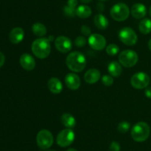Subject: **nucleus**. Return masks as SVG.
<instances>
[{"instance_id": "1", "label": "nucleus", "mask_w": 151, "mask_h": 151, "mask_svg": "<svg viewBox=\"0 0 151 151\" xmlns=\"http://www.w3.org/2000/svg\"><path fill=\"white\" fill-rule=\"evenodd\" d=\"M66 64L69 69L75 73H80L86 66V59L85 56L78 51L69 53L66 59Z\"/></svg>"}, {"instance_id": "2", "label": "nucleus", "mask_w": 151, "mask_h": 151, "mask_svg": "<svg viewBox=\"0 0 151 151\" xmlns=\"http://www.w3.org/2000/svg\"><path fill=\"white\" fill-rule=\"evenodd\" d=\"M32 51L33 54L38 59H44L48 57L51 52V45L48 38H37L32 42Z\"/></svg>"}, {"instance_id": "3", "label": "nucleus", "mask_w": 151, "mask_h": 151, "mask_svg": "<svg viewBox=\"0 0 151 151\" xmlns=\"http://www.w3.org/2000/svg\"><path fill=\"white\" fill-rule=\"evenodd\" d=\"M150 129L148 124L145 121L137 123L131 129V136L136 142H145L150 136Z\"/></svg>"}, {"instance_id": "4", "label": "nucleus", "mask_w": 151, "mask_h": 151, "mask_svg": "<svg viewBox=\"0 0 151 151\" xmlns=\"http://www.w3.org/2000/svg\"><path fill=\"white\" fill-rule=\"evenodd\" d=\"M130 14L129 7L125 3H117L111 9V16L117 22L126 20Z\"/></svg>"}, {"instance_id": "5", "label": "nucleus", "mask_w": 151, "mask_h": 151, "mask_svg": "<svg viewBox=\"0 0 151 151\" xmlns=\"http://www.w3.org/2000/svg\"><path fill=\"white\" fill-rule=\"evenodd\" d=\"M139 60L138 54L134 50H125L119 55V62L125 68L134 67Z\"/></svg>"}, {"instance_id": "6", "label": "nucleus", "mask_w": 151, "mask_h": 151, "mask_svg": "<svg viewBox=\"0 0 151 151\" xmlns=\"http://www.w3.org/2000/svg\"><path fill=\"white\" fill-rule=\"evenodd\" d=\"M119 38L125 45L132 46L137 42L138 37L135 31L131 28L125 27L119 32Z\"/></svg>"}, {"instance_id": "7", "label": "nucleus", "mask_w": 151, "mask_h": 151, "mask_svg": "<svg viewBox=\"0 0 151 151\" xmlns=\"http://www.w3.org/2000/svg\"><path fill=\"white\" fill-rule=\"evenodd\" d=\"M54 139L50 131L47 130H41L36 136V142L38 146L42 150H47L52 145Z\"/></svg>"}, {"instance_id": "8", "label": "nucleus", "mask_w": 151, "mask_h": 151, "mask_svg": "<svg viewBox=\"0 0 151 151\" xmlns=\"http://www.w3.org/2000/svg\"><path fill=\"white\" fill-rule=\"evenodd\" d=\"M75 139V134L72 129H65L58 133L56 139L57 144L61 147H68L73 143Z\"/></svg>"}, {"instance_id": "9", "label": "nucleus", "mask_w": 151, "mask_h": 151, "mask_svg": "<svg viewBox=\"0 0 151 151\" xmlns=\"http://www.w3.org/2000/svg\"><path fill=\"white\" fill-rule=\"evenodd\" d=\"M150 76L144 72H138L131 77V83L136 89L146 88L150 84Z\"/></svg>"}, {"instance_id": "10", "label": "nucleus", "mask_w": 151, "mask_h": 151, "mask_svg": "<svg viewBox=\"0 0 151 151\" xmlns=\"http://www.w3.org/2000/svg\"><path fill=\"white\" fill-rule=\"evenodd\" d=\"M88 42L90 47L95 50H102L106 46V40L105 37L98 33L91 34Z\"/></svg>"}, {"instance_id": "11", "label": "nucleus", "mask_w": 151, "mask_h": 151, "mask_svg": "<svg viewBox=\"0 0 151 151\" xmlns=\"http://www.w3.org/2000/svg\"><path fill=\"white\" fill-rule=\"evenodd\" d=\"M55 45L56 49L59 52L63 53H68L71 50L72 47V44L71 40L68 37L60 36L55 39Z\"/></svg>"}, {"instance_id": "12", "label": "nucleus", "mask_w": 151, "mask_h": 151, "mask_svg": "<svg viewBox=\"0 0 151 151\" xmlns=\"http://www.w3.org/2000/svg\"><path fill=\"white\" fill-rule=\"evenodd\" d=\"M64 81L68 88L71 89V90H78L81 86V78L77 74L74 73H68L65 76Z\"/></svg>"}, {"instance_id": "13", "label": "nucleus", "mask_w": 151, "mask_h": 151, "mask_svg": "<svg viewBox=\"0 0 151 151\" xmlns=\"http://www.w3.org/2000/svg\"><path fill=\"white\" fill-rule=\"evenodd\" d=\"M19 62H20L21 66L26 70H32L35 67V59L31 55L28 54V53L22 54L19 59Z\"/></svg>"}, {"instance_id": "14", "label": "nucleus", "mask_w": 151, "mask_h": 151, "mask_svg": "<svg viewBox=\"0 0 151 151\" xmlns=\"http://www.w3.org/2000/svg\"><path fill=\"white\" fill-rule=\"evenodd\" d=\"M147 8L142 3H136L131 7V14L135 19H142L146 16Z\"/></svg>"}, {"instance_id": "15", "label": "nucleus", "mask_w": 151, "mask_h": 151, "mask_svg": "<svg viewBox=\"0 0 151 151\" xmlns=\"http://www.w3.org/2000/svg\"><path fill=\"white\" fill-rule=\"evenodd\" d=\"M24 32L22 28H15L9 34V39L13 44H19L24 39Z\"/></svg>"}, {"instance_id": "16", "label": "nucleus", "mask_w": 151, "mask_h": 151, "mask_svg": "<svg viewBox=\"0 0 151 151\" xmlns=\"http://www.w3.org/2000/svg\"><path fill=\"white\" fill-rule=\"evenodd\" d=\"M47 87H48L50 92L54 93V94H59L63 90L62 82L60 79L55 78V77L51 78L49 80L48 83H47Z\"/></svg>"}, {"instance_id": "17", "label": "nucleus", "mask_w": 151, "mask_h": 151, "mask_svg": "<svg viewBox=\"0 0 151 151\" xmlns=\"http://www.w3.org/2000/svg\"><path fill=\"white\" fill-rule=\"evenodd\" d=\"M100 78V72L97 69H89L86 72L84 75V79L88 84H94Z\"/></svg>"}, {"instance_id": "18", "label": "nucleus", "mask_w": 151, "mask_h": 151, "mask_svg": "<svg viewBox=\"0 0 151 151\" xmlns=\"http://www.w3.org/2000/svg\"><path fill=\"white\" fill-rule=\"evenodd\" d=\"M108 70L112 76L119 77L122 73V68L120 63L116 62V61H113L109 63V66H108Z\"/></svg>"}, {"instance_id": "19", "label": "nucleus", "mask_w": 151, "mask_h": 151, "mask_svg": "<svg viewBox=\"0 0 151 151\" xmlns=\"http://www.w3.org/2000/svg\"><path fill=\"white\" fill-rule=\"evenodd\" d=\"M94 22L96 27L100 30H105L109 26V20L101 13H99L94 16Z\"/></svg>"}, {"instance_id": "20", "label": "nucleus", "mask_w": 151, "mask_h": 151, "mask_svg": "<svg viewBox=\"0 0 151 151\" xmlns=\"http://www.w3.org/2000/svg\"><path fill=\"white\" fill-rule=\"evenodd\" d=\"M61 122L65 127L72 129L76 125V119L70 113H63L61 115Z\"/></svg>"}, {"instance_id": "21", "label": "nucleus", "mask_w": 151, "mask_h": 151, "mask_svg": "<svg viewBox=\"0 0 151 151\" xmlns=\"http://www.w3.org/2000/svg\"><path fill=\"white\" fill-rule=\"evenodd\" d=\"M76 15L81 19H86L91 15V7L87 5H80L76 9Z\"/></svg>"}, {"instance_id": "22", "label": "nucleus", "mask_w": 151, "mask_h": 151, "mask_svg": "<svg viewBox=\"0 0 151 151\" xmlns=\"http://www.w3.org/2000/svg\"><path fill=\"white\" fill-rule=\"evenodd\" d=\"M32 33L37 36H43L46 35L47 32L45 25L40 22H36V23L33 24L32 27Z\"/></svg>"}, {"instance_id": "23", "label": "nucleus", "mask_w": 151, "mask_h": 151, "mask_svg": "<svg viewBox=\"0 0 151 151\" xmlns=\"http://www.w3.org/2000/svg\"><path fill=\"white\" fill-rule=\"evenodd\" d=\"M139 31L142 33L148 34L151 32V20L150 19H144L140 22L139 25Z\"/></svg>"}, {"instance_id": "24", "label": "nucleus", "mask_w": 151, "mask_h": 151, "mask_svg": "<svg viewBox=\"0 0 151 151\" xmlns=\"http://www.w3.org/2000/svg\"><path fill=\"white\" fill-rule=\"evenodd\" d=\"M106 53H107L109 56H115V55H116L119 53V48L116 44H111L106 47Z\"/></svg>"}, {"instance_id": "25", "label": "nucleus", "mask_w": 151, "mask_h": 151, "mask_svg": "<svg viewBox=\"0 0 151 151\" xmlns=\"http://www.w3.org/2000/svg\"><path fill=\"white\" fill-rule=\"evenodd\" d=\"M131 127V124L128 121H121L120 123H119L117 126V130L119 133H125L126 132L128 131V130L130 129Z\"/></svg>"}, {"instance_id": "26", "label": "nucleus", "mask_w": 151, "mask_h": 151, "mask_svg": "<svg viewBox=\"0 0 151 151\" xmlns=\"http://www.w3.org/2000/svg\"><path fill=\"white\" fill-rule=\"evenodd\" d=\"M63 11H64L65 14L69 17H74L76 15V9L69 7L67 4L63 7Z\"/></svg>"}, {"instance_id": "27", "label": "nucleus", "mask_w": 151, "mask_h": 151, "mask_svg": "<svg viewBox=\"0 0 151 151\" xmlns=\"http://www.w3.org/2000/svg\"><path fill=\"white\" fill-rule=\"evenodd\" d=\"M102 81L105 85L109 87V86L113 84L114 78L111 75H104L102 78Z\"/></svg>"}, {"instance_id": "28", "label": "nucleus", "mask_w": 151, "mask_h": 151, "mask_svg": "<svg viewBox=\"0 0 151 151\" xmlns=\"http://www.w3.org/2000/svg\"><path fill=\"white\" fill-rule=\"evenodd\" d=\"M75 44H76L77 47H83L87 43L86 38L83 36H78L76 38H75Z\"/></svg>"}, {"instance_id": "29", "label": "nucleus", "mask_w": 151, "mask_h": 151, "mask_svg": "<svg viewBox=\"0 0 151 151\" xmlns=\"http://www.w3.org/2000/svg\"><path fill=\"white\" fill-rule=\"evenodd\" d=\"M110 151H120V145L118 142H112L109 146Z\"/></svg>"}, {"instance_id": "30", "label": "nucleus", "mask_w": 151, "mask_h": 151, "mask_svg": "<svg viewBox=\"0 0 151 151\" xmlns=\"http://www.w3.org/2000/svg\"><path fill=\"white\" fill-rule=\"evenodd\" d=\"M81 33L84 36H90L91 33V30L89 27H88L87 25H82V27H81Z\"/></svg>"}, {"instance_id": "31", "label": "nucleus", "mask_w": 151, "mask_h": 151, "mask_svg": "<svg viewBox=\"0 0 151 151\" xmlns=\"http://www.w3.org/2000/svg\"><path fill=\"white\" fill-rule=\"evenodd\" d=\"M78 0H68L67 5L71 7H73V8H75L77 7V5H78Z\"/></svg>"}, {"instance_id": "32", "label": "nucleus", "mask_w": 151, "mask_h": 151, "mask_svg": "<svg viewBox=\"0 0 151 151\" xmlns=\"http://www.w3.org/2000/svg\"><path fill=\"white\" fill-rule=\"evenodd\" d=\"M145 93L146 97L148 99H151V87H147L145 90Z\"/></svg>"}, {"instance_id": "33", "label": "nucleus", "mask_w": 151, "mask_h": 151, "mask_svg": "<svg viewBox=\"0 0 151 151\" xmlns=\"http://www.w3.org/2000/svg\"><path fill=\"white\" fill-rule=\"evenodd\" d=\"M4 61H5V57H4V55L1 52H0V68L1 66H3L4 63Z\"/></svg>"}, {"instance_id": "34", "label": "nucleus", "mask_w": 151, "mask_h": 151, "mask_svg": "<svg viewBox=\"0 0 151 151\" xmlns=\"http://www.w3.org/2000/svg\"><path fill=\"white\" fill-rule=\"evenodd\" d=\"M97 8L100 12H103V10H104V4L101 2L98 3V4H97Z\"/></svg>"}, {"instance_id": "35", "label": "nucleus", "mask_w": 151, "mask_h": 151, "mask_svg": "<svg viewBox=\"0 0 151 151\" xmlns=\"http://www.w3.org/2000/svg\"><path fill=\"white\" fill-rule=\"evenodd\" d=\"M80 1H81V2L85 3V4H86V3H89V2H91V1H92V0H80Z\"/></svg>"}, {"instance_id": "36", "label": "nucleus", "mask_w": 151, "mask_h": 151, "mask_svg": "<svg viewBox=\"0 0 151 151\" xmlns=\"http://www.w3.org/2000/svg\"><path fill=\"white\" fill-rule=\"evenodd\" d=\"M48 40L50 41H52L54 40V36H50L48 37Z\"/></svg>"}, {"instance_id": "37", "label": "nucleus", "mask_w": 151, "mask_h": 151, "mask_svg": "<svg viewBox=\"0 0 151 151\" xmlns=\"http://www.w3.org/2000/svg\"><path fill=\"white\" fill-rule=\"evenodd\" d=\"M148 47H149V49H150V51H151V38L150 40H149V41H148Z\"/></svg>"}, {"instance_id": "38", "label": "nucleus", "mask_w": 151, "mask_h": 151, "mask_svg": "<svg viewBox=\"0 0 151 151\" xmlns=\"http://www.w3.org/2000/svg\"><path fill=\"white\" fill-rule=\"evenodd\" d=\"M66 151H78V150H77L76 149H74V148H69V149H68Z\"/></svg>"}, {"instance_id": "39", "label": "nucleus", "mask_w": 151, "mask_h": 151, "mask_svg": "<svg viewBox=\"0 0 151 151\" xmlns=\"http://www.w3.org/2000/svg\"><path fill=\"white\" fill-rule=\"evenodd\" d=\"M149 13H150V17H151V6H150V10H149Z\"/></svg>"}, {"instance_id": "40", "label": "nucleus", "mask_w": 151, "mask_h": 151, "mask_svg": "<svg viewBox=\"0 0 151 151\" xmlns=\"http://www.w3.org/2000/svg\"><path fill=\"white\" fill-rule=\"evenodd\" d=\"M47 151H56V150H48Z\"/></svg>"}, {"instance_id": "41", "label": "nucleus", "mask_w": 151, "mask_h": 151, "mask_svg": "<svg viewBox=\"0 0 151 151\" xmlns=\"http://www.w3.org/2000/svg\"><path fill=\"white\" fill-rule=\"evenodd\" d=\"M100 1H106V0H100Z\"/></svg>"}]
</instances>
